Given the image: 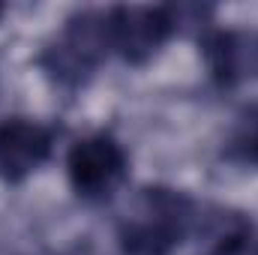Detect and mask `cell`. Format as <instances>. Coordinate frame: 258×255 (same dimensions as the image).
<instances>
[{
    "label": "cell",
    "instance_id": "277c9868",
    "mask_svg": "<svg viewBox=\"0 0 258 255\" xmlns=\"http://www.w3.org/2000/svg\"><path fill=\"white\" fill-rule=\"evenodd\" d=\"M69 186L84 201H105L126 177V150L108 132H93L69 147Z\"/></svg>",
    "mask_w": 258,
    "mask_h": 255
},
{
    "label": "cell",
    "instance_id": "9c48e42d",
    "mask_svg": "<svg viewBox=\"0 0 258 255\" xmlns=\"http://www.w3.org/2000/svg\"><path fill=\"white\" fill-rule=\"evenodd\" d=\"M3 12H6V6H3V3H0V15H3Z\"/></svg>",
    "mask_w": 258,
    "mask_h": 255
},
{
    "label": "cell",
    "instance_id": "6da1fadb",
    "mask_svg": "<svg viewBox=\"0 0 258 255\" xmlns=\"http://www.w3.org/2000/svg\"><path fill=\"white\" fill-rule=\"evenodd\" d=\"M192 213V201L183 192L144 189L117 228L123 255H171L189 234Z\"/></svg>",
    "mask_w": 258,
    "mask_h": 255
},
{
    "label": "cell",
    "instance_id": "3957f363",
    "mask_svg": "<svg viewBox=\"0 0 258 255\" xmlns=\"http://www.w3.org/2000/svg\"><path fill=\"white\" fill-rule=\"evenodd\" d=\"M108 48L129 66L150 63L162 45L177 33L174 6L153 3H123L105 12Z\"/></svg>",
    "mask_w": 258,
    "mask_h": 255
},
{
    "label": "cell",
    "instance_id": "5b68a950",
    "mask_svg": "<svg viewBox=\"0 0 258 255\" xmlns=\"http://www.w3.org/2000/svg\"><path fill=\"white\" fill-rule=\"evenodd\" d=\"M198 48L207 75L219 87H240L258 78V30L207 24L201 30Z\"/></svg>",
    "mask_w": 258,
    "mask_h": 255
},
{
    "label": "cell",
    "instance_id": "ba28073f",
    "mask_svg": "<svg viewBox=\"0 0 258 255\" xmlns=\"http://www.w3.org/2000/svg\"><path fill=\"white\" fill-rule=\"evenodd\" d=\"M246 249H249V228L237 225V228L225 231L222 237H216L210 255H246Z\"/></svg>",
    "mask_w": 258,
    "mask_h": 255
},
{
    "label": "cell",
    "instance_id": "8992f818",
    "mask_svg": "<svg viewBox=\"0 0 258 255\" xmlns=\"http://www.w3.org/2000/svg\"><path fill=\"white\" fill-rule=\"evenodd\" d=\"M51 153V132L30 117H9L0 123V180H27Z\"/></svg>",
    "mask_w": 258,
    "mask_h": 255
},
{
    "label": "cell",
    "instance_id": "7a4b0ae2",
    "mask_svg": "<svg viewBox=\"0 0 258 255\" xmlns=\"http://www.w3.org/2000/svg\"><path fill=\"white\" fill-rule=\"evenodd\" d=\"M111 54L105 12H78L66 21L60 36L45 48L42 69L63 87L84 84L96 66Z\"/></svg>",
    "mask_w": 258,
    "mask_h": 255
},
{
    "label": "cell",
    "instance_id": "52a82bcc",
    "mask_svg": "<svg viewBox=\"0 0 258 255\" xmlns=\"http://www.w3.org/2000/svg\"><path fill=\"white\" fill-rule=\"evenodd\" d=\"M231 153L237 156V159H243V162H252L258 165V114L255 117H249L243 129L234 135V141H231Z\"/></svg>",
    "mask_w": 258,
    "mask_h": 255
}]
</instances>
